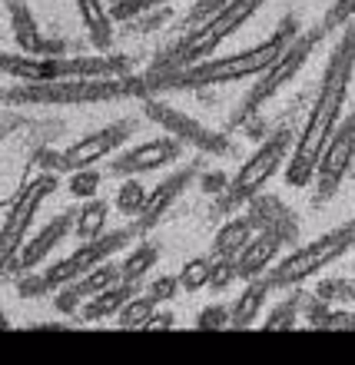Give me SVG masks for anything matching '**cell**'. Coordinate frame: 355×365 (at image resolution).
I'll return each mask as SVG.
<instances>
[{
	"mask_svg": "<svg viewBox=\"0 0 355 365\" xmlns=\"http://www.w3.org/2000/svg\"><path fill=\"white\" fill-rule=\"evenodd\" d=\"M156 259H160V250H156L153 242H140V246H133V252H130L126 262H123V279L140 282V279L156 266Z\"/></svg>",
	"mask_w": 355,
	"mask_h": 365,
	"instance_id": "obj_27",
	"label": "cell"
},
{
	"mask_svg": "<svg viewBox=\"0 0 355 365\" xmlns=\"http://www.w3.org/2000/svg\"><path fill=\"white\" fill-rule=\"evenodd\" d=\"M322 37H326V30L316 24V27L306 30L302 37L292 40V43L286 47V53H282V57H279L276 63H272V67L262 73V80L256 83V87H252V93L246 96V103H242V113H240V116L256 113V110H259L266 100H272V96H276L279 90L286 87V83H292V77H296L299 70L306 67V60L312 57V50H316V43H319Z\"/></svg>",
	"mask_w": 355,
	"mask_h": 365,
	"instance_id": "obj_10",
	"label": "cell"
},
{
	"mask_svg": "<svg viewBox=\"0 0 355 365\" xmlns=\"http://www.w3.org/2000/svg\"><path fill=\"white\" fill-rule=\"evenodd\" d=\"M130 240H136L133 226H126V230H113L106 232V236H100V240H90V242H80L77 250L70 252L67 259H60L57 266H50L43 276L30 279V282H24V296H43V292H50V289H60V286H70L73 279L87 276L90 269H96L100 262H106L110 256H113L116 250H123Z\"/></svg>",
	"mask_w": 355,
	"mask_h": 365,
	"instance_id": "obj_7",
	"label": "cell"
},
{
	"mask_svg": "<svg viewBox=\"0 0 355 365\" xmlns=\"http://www.w3.org/2000/svg\"><path fill=\"white\" fill-rule=\"evenodd\" d=\"M352 73H355V30L346 27L342 40L336 43L332 57H329V67L322 73L319 96L312 103V110H309L306 126H302V133H299L296 146H292V160L286 163V182L292 190H306L309 182L316 180L319 160L326 153L329 140L336 136Z\"/></svg>",
	"mask_w": 355,
	"mask_h": 365,
	"instance_id": "obj_1",
	"label": "cell"
},
{
	"mask_svg": "<svg viewBox=\"0 0 355 365\" xmlns=\"http://www.w3.org/2000/svg\"><path fill=\"white\" fill-rule=\"evenodd\" d=\"M252 230H256V220L252 216H232L216 230L212 236V256H222V259H236L242 252V246L252 240Z\"/></svg>",
	"mask_w": 355,
	"mask_h": 365,
	"instance_id": "obj_21",
	"label": "cell"
},
{
	"mask_svg": "<svg viewBox=\"0 0 355 365\" xmlns=\"http://www.w3.org/2000/svg\"><path fill=\"white\" fill-rule=\"evenodd\" d=\"M146 116H150V120H156V123L163 126L170 136H176L180 143L196 146L200 153H212V156H226V153H230V143H226L220 133L206 130L200 120H192V116L182 113V110H173V106L156 103V100H150V96H146Z\"/></svg>",
	"mask_w": 355,
	"mask_h": 365,
	"instance_id": "obj_12",
	"label": "cell"
},
{
	"mask_svg": "<svg viewBox=\"0 0 355 365\" xmlns=\"http://www.w3.org/2000/svg\"><path fill=\"white\" fill-rule=\"evenodd\" d=\"M282 240H286V236H279L276 230H259V232H256V236L242 246L240 256H236L240 279L266 276V269L272 266V259L279 256V250H282Z\"/></svg>",
	"mask_w": 355,
	"mask_h": 365,
	"instance_id": "obj_17",
	"label": "cell"
},
{
	"mask_svg": "<svg viewBox=\"0 0 355 365\" xmlns=\"http://www.w3.org/2000/svg\"><path fill=\"white\" fill-rule=\"evenodd\" d=\"M146 200H150V190H146L140 180H126L123 186H120V192H116V210L123 212V216H140L146 206Z\"/></svg>",
	"mask_w": 355,
	"mask_h": 365,
	"instance_id": "obj_28",
	"label": "cell"
},
{
	"mask_svg": "<svg viewBox=\"0 0 355 365\" xmlns=\"http://www.w3.org/2000/svg\"><path fill=\"white\" fill-rule=\"evenodd\" d=\"M292 326H296V306H292V302H282V306L266 319L269 332H272V329H292Z\"/></svg>",
	"mask_w": 355,
	"mask_h": 365,
	"instance_id": "obj_34",
	"label": "cell"
},
{
	"mask_svg": "<svg viewBox=\"0 0 355 365\" xmlns=\"http://www.w3.org/2000/svg\"><path fill=\"white\" fill-rule=\"evenodd\" d=\"M316 326H322V329H355V316H346V312H336V316H329V319H322V322H316Z\"/></svg>",
	"mask_w": 355,
	"mask_h": 365,
	"instance_id": "obj_36",
	"label": "cell"
},
{
	"mask_svg": "<svg viewBox=\"0 0 355 365\" xmlns=\"http://www.w3.org/2000/svg\"><path fill=\"white\" fill-rule=\"evenodd\" d=\"M0 70L10 80L24 83H50V80H73V77H123L130 63L123 57H34V53H4Z\"/></svg>",
	"mask_w": 355,
	"mask_h": 365,
	"instance_id": "obj_5",
	"label": "cell"
},
{
	"mask_svg": "<svg viewBox=\"0 0 355 365\" xmlns=\"http://www.w3.org/2000/svg\"><path fill=\"white\" fill-rule=\"evenodd\" d=\"M346 130H352V133H355V116H352V120H349V123H346Z\"/></svg>",
	"mask_w": 355,
	"mask_h": 365,
	"instance_id": "obj_38",
	"label": "cell"
},
{
	"mask_svg": "<svg viewBox=\"0 0 355 365\" xmlns=\"http://www.w3.org/2000/svg\"><path fill=\"white\" fill-rule=\"evenodd\" d=\"M226 326H230V309L226 306H206L196 316V329H202V332L206 329H226Z\"/></svg>",
	"mask_w": 355,
	"mask_h": 365,
	"instance_id": "obj_32",
	"label": "cell"
},
{
	"mask_svg": "<svg viewBox=\"0 0 355 365\" xmlns=\"http://www.w3.org/2000/svg\"><path fill=\"white\" fill-rule=\"evenodd\" d=\"M57 190V173H40L37 180H24L20 190L4 202V222H0V259L10 262L27 242V230L37 216L40 202Z\"/></svg>",
	"mask_w": 355,
	"mask_h": 365,
	"instance_id": "obj_9",
	"label": "cell"
},
{
	"mask_svg": "<svg viewBox=\"0 0 355 365\" xmlns=\"http://www.w3.org/2000/svg\"><path fill=\"white\" fill-rule=\"evenodd\" d=\"M182 153V146L176 136H156V140H146V143L126 150L123 156H116L110 173L116 176H136V173H150V170H160V166L176 163Z\"/></svg>",
	"mask_w": 355,
	"mask_h": 365,
	"instance_id": "obj_14",
	"label": "cell"
},
{
	"mask_svg": "<svg viewBox=\"0 0 355 365\" xmlns=\"http://www.w3.org/2000/svg\"><path fill=\"white\" fill-rule=\"evenodd\" d=\"M269 292H272V286L266 282V276L249 279V286H246L240 296H236V302H232V309H230V326L232 329L252 326V322L259 319L262 306H266V296H269Z\"/></svg>",
	"mask_w": 355,
	"mask_h": 365,
	"instance_id": "obj_20",
	"label": "cell"
},
{
	"mask_svg": "<svg viewBox=\"0 0 355 365\" xmlns=\"http://www.w3.org/2000/svg\"><path fill=\"white\" fill-rule=\"evenodd\" d=\"M236 279H240V266H236V259L212 256V279H210L212 289H226L230 282H236Z\"/></svg>",
	"mask_w": 355,
	"mask_h": 365,
	"instance_id": "obj_31",
	"label": "cell"
},
{
	"mask_svg": "<svg viewBox=\"0 0 355 365\" xmlns=\"http://www.w3.org/2000/svg\"><path fill=\"white\" fill-rule=\"evenodd\" d=\"M73 4H77L83 27L90 30V40L100 50H106L113 43V10H106L103 0H73Z\"/></svg>",
	"mask_w": 355,
	"mask_h": 365,
	"instance_id": "obj_23",
	"label": "cell"
},
{
	"mask_svg": "<svg viewBox=\"0 0 355 365\" xmlns=\"http://www.w3.org/2000/svg\"><path fill=\"white\" fill-rule=\"evenodd\" d=\"M352 17H355V0H336V4L326 10V17H322L319 27L326 30V34H332V30H346Z\"/></svg>",
	"mask_w": 355,
	"mask_h": 365,
	"instance_id": "obj_30",
	"label": "cell"
},
{
	"mask_svg": "<svg viewBox=\"0 0 355 365\" xmlns=\"http://www.w3.org/2000/svg\"><path fill=\"white\" fill-rule=\"evenodd\" d=\"M100 180H103V176L96 173L93 166H90V170H77V173L70 176V196H77V200H93L96 196V190H100Z\"/></svg>",
	"mask_w": 355,
	"mask_h": 365,
	"instance_id": "obj_29",
	"label": "cell"
},
{
	"mask_svg": "<svg viewBox=\"0 0 355 365\" xmlns=\"http://www.w3.org/2000/svg\"><path fill=\"white\" fill-rule=\"evenodd\" d=\"M106 216H110V202L103 200H83L77 212V222H73V232H77L80 242H90V240H100L106 230Z\"/></svg>",
	"mask_w": 355,
	"mask_h": 365,
	"instance_id": "obj_24",
	"label": "cell"
},
{
	"mask_svg": "<svg viewBox=\"0 0 355 365\" xmlns=\"http://www.w3.org/2000/svg\"><path fill=\"white\" fill-rule=\"evenodd\" d=\"M116 282H123V266H116V262H100L96 269L87 272V276H80V279L70 282V289L57 299V306L63 309V312H73L80 299H90V296H96V292H106V289L116 286Z\"/></svg>",
	"mask_w": 355,
	"mask_h": 365,
	"instance_id": "obj_18",
	"label": "cell"
},
{
	"mask_svg": "<svg viewBox=\"0 0 355 365\" xmlns=\"http://www.w3.org/2000/svg\"><path fill=\"white\" fill-rule=\"evenodd\" d=\"M352 246H355V220L346 222V226H336V230L322 232V236H316V240L306 242L302 250L289 252L276 269L266 272V282L272 289L296 286V282H302V279L316 276L319 269H326L329 262H336L339 256H346Z\"/></svg>",
	"mask_w": 355,
	"mask_h": 365,
	"instance_id": "obj_6",
	"label": "cell"
},
{
	"mask_svg": "<svg viewBox=\"0 0 355 365\" xmlns=\"http://www.w3.org/2000/svg\"><path fill=\"white\" fill-rule=\"evenodd\" d=\"M190 180H192V170H176V173L166 176L156 190H150V200H146L143 212L133 220V232H136V236H146L153 226H160V222L170 216V210L176 206V200L182 196V190L190 186Z\"/></svg>",
	"mask_w": 355,
	"mask_h": 365,
	"instance_id": "obj_16",
	"label": "cell"
},
{
	"mask_svg": "<svg viewBox=\"0 0 355 365\" xmlns=\"http://www.w3.org/2000/svg\"><path fill=\"white\" fill-rule=\"evenodd\" d=\"M153 316H156V296H133V299H126V306L116 312L120 329H146Z\"/></svg>",
	"mask_w": 355,
	"mask_h": 365,
	"instance_id": "obj_25",
	"label": "cell"
},
{
	"mask_svg": "<svg viewBox=\"0 0 355 365\" xmlns=\"http://www.w3.org/2000/svg\"><path fill=\"white\" fill-rule=\"evenodd\" d=\"M170 326H173V316H170V312H163V316L150 319V326H146V329H170Z\"/></svg>",
	"mask_w": 355,
	"mask_h": 365,
	"instance_id": "obj_37",
	"label": "cell"
},
{
	"mask_svg": "<svg viewBox=\"0 0 355 365\" xmlns=\"http://www.w3.org/2000/svg\"><path fill=\"white\" fill-rule=\"evenodd\" d=\"M150 96V83L140 77H73V80H50V83H24L4 90V103H43V106H73V103H113Z\"/></svg>",
	"mask_w": 355,
	"mask_h": 365,
	"instance_id": "obj_3",
	"label": "cell"
},
{
	"mask_svg": "<svg viewBox=\"0 0 355 365\" xmlns=\"http://www.w3.org/2000/svg\"><path fill=\"white\" fill-rule=\"evenodd\" d=\"M296 27L299 24L289 17L279 24L272 37H266L256 47L230 53V57L200 60L192 67L170 70V73H153L146 83H150V90H200V87H216V83H240V80H249V77H262L286 53L289 43L299 37Z\"/></svg>",
	"mask_w": 355,
	"mask_h": 365,
	"instance_id": "obj_2",
	"label": "cell"
},
{
	"mask_svg": "<svg viewBox=\"0 0 355 365\" xmlns=\"http://www.w3.org/2000/svg\"><path fill=\"white\" fill-rule=\"evenodd\" d=\"M133 296H136V282L123 279V282L110 286L106 292L90 296V302L83 309H77V312L83 322H100V319H106V316H116V312L126 306V299H133Z\"/></svg>",
	"mask_w": 355,
	"mask_h": 365,
	"instance_id": "obj_22",
	"label": "cell"
},
{
	"mask_svg": "<svg viewBox=\"0 0 355 365\" xmlns=\"http://www.w3.org/2000/svg\"><path fill=\"white\" fill-rule=\"evenodd\" d=\"M289 143H292V133H289L286 126L276 130V133H269L259 146H256V153L240 166V173L232 176L226 182V196H222V210H240L246 202H252L266 190V182L276 176V170L286 163V153H289Z\"/></svg>",
	"mask_w": 355,
	"mask_h": 365,
	"instance_id": "obj_8",
	"label": "cell"
},
{
	"mask_svg": "<svg viewBox=\"0 0 355 365\" xmlns=\"http://www.w3.org/2000/svg\"><path fill=\"white\" fill-rule=\"evenodd\" d=\"M73 222H77V212H60V216H53V220H50L47 226L37 232V236H30V240L20 246V252L14 256V259L4 262V272H7V276H14V272L37 269L40 262L47 259L50 252L63 242V236L70 232V226H73Z\"/></svg>",
	"mask_w": 355,
	"mask_h": 365,
	"instance_id": "obj_13",
	"label": "cell"
},
{
	"mask_svg": "<svg viewBox=\"0 0 355 365\" xmlns=\"http://www.w3.org/2000/svg\"><path fill=\"white\" fill-rule=\"evenodd\" d=\"M136 123L133 120H116V123L103 126V130H93V133L80 136L77 143H70L67 150H60V170L67 173H77V170H90L93 163L106 160L120 143H126L133 136Z\"/></svg>",
	"mask_w": 355,
	"mask_h": 365,
	"instance_id": "obj_11",
	"label": "cell"
},
{
	"mask_svg": "<svg viewBox=\"0 0 355 365\" xmlns=\"http://www.w3.org/2000/svg\"><path fill=\"white\" fill-rule=\"evenodd\" d=\"M226 4H232V0H200V4L192 7V14L186 17V24H190V27H196V24H202L206 17H212L216 10H222Z\"/></svg>",
	"mask_w": 355,
	"mask_h": 365,
	"instance_id": "obj_35",
	"label": "cell"
},
{
	"mask_svg": "<svg viewBox=\"0 0 355 365\" xmlns=\"http://www.w3.org/2000/svg\"><path fill=\"white\" fill-rule=\"evenodd\" d=\"M355 156V133L352 130H342V133H336L332 140H329L326 153H322V160H319L316 166V202H326L332 192L339 190V182L346 180L349 173V163H352Z\"/></svg>",
	"mask_w": 355,
	"mask_h": 365,
	"instance_id": "obj_15",
	"label": "cell"
},
{
	"mask_svg": "<svg viewBox=\"0 0 355 365\" xmlns=\"http://www.w3.org/2000/svg\"><path fill=\"white\" fill-rule=\"evenodd\" d=\"M10 24H14V40L24 47V53H34V57L60 53V43H50L47 37H40V30L30 17V10L24 7V0H10Z\"/></svg>",
	"mask_w": 355,
	"mask_h": 365,
	"instance_id": "obj_19",
	"label": "cell"
},
{
	"mask_svg": "<svg viewBox=\"0 0 355 365\" xmlns=\"http://www.w3.org/2000/svg\"><path fill=\"white\" fill-rule=\"evenodd\" d=\"M266 0H232L222 10H216L212 17H206L202 24H196L192 30H186V37L166 53L163 63H156L153 73H170V70H182L192 67L200 60L216 57V47L222 40H230L236 30H242L249 24V17L262 7Z\"/></svg>",
	"mask_w": 355,
	"mask_h": 365,
	"instance_id": "obj_4",
	"label": "cell"
},
{
	"mask_svg": "<svg viewBox=\"0 0 355 365\" xmlns=\"http://www.w3.org/2000/svg\"><path fill=\"white\" fill-rule=\"evenodd\" d=\"M180 292V276H160L150 286V296H156V302H170Z\"/></svg>",
	"mask_w": 355,
	"mask_h": 365,
	"instance_id": "obj_33",
	"label": "cell"
},
{
	"mask_svg": "<svg viewBox=\"0 0 355 365\" xmlns=\"http://www.w3.org/2000/svg\"><path fill=\"white\" fill-rule=\"evenodd\" d=\"M176 276H180V289H186V292H200V289L210 286V279H212V259L210 256L186 259Z\"/></svg>",
	"mask_w": 355,
	"mask_h": 365,
	"instance_id": "obj_26",
	"label": "cell"
}]
</instances>
